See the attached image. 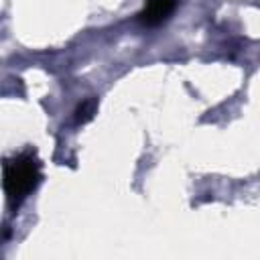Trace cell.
<instances>
[{
  "instance_id": "1",
  "label": "cell",
  "mask_w": 260,
  "mask_h": 260,
  "mask_svg": "<svg viewBox=\"0 0 260 260\" xmlns=\"http://www.w3.org/2000/svg\"><path fill=\"white\" fill-rule=\"evenodd\" d=\"M41 179V167L32 152H22L4 165V193L10 205H18Z\"/></svg>"
},
{
  "instance_id": "2",
  "label": "cell",
  "mask_w": 260,
  "mask_h": 260,
  "mask_svg": "<svg viewBox=\"0 0 260 260\" xmlns=\"http://www.w3.org/2000/svg\"><path fill=\"white\" fill-rule=\"evenodd\" d=\"M175 6L177 0H146L142 12L138 14V20L144 26H158L173 14Z\"/></svg>"
},
{
  "instance_id": "3",
  "label": "cell",
  "mask_w": 260,
  "mask_h": 260,
  "mask_svg": "<svg viewBox=\"0 0 260 260\" xmlns=\"http://www.w3.org/2000/svg\"><path fill=\"white\" fill-rule=\"evenodd\" d=\"M93 112H95V100H85V102L77 108V112H75V122H77V124H83V122L91 120Z\"/></svg>"
}]
</instances>
